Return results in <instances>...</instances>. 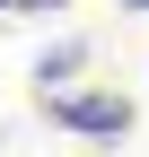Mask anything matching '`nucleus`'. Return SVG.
<instances>
[{"label": "nucleus", "mask_w": 149, "mask_h": 157, "mask_svg": "<svg viewBox=\"0 0 149 157\" xmlns=\"http://www.w3.org/2000/svg\"><path fill=\"white\" fill-rule=\"evenodd\" d=\"M53 122H62V131H97V140H114V131H132V105H123V96H53Z\"/></svg>", "instance_id": "nucleus-1"}, {"label": "nucleus", "mask_w": 149, "mask_h": 157, "mask_svg": "<svg viewBox=\"0 0 149 157\" xmlns=\"http://www.w3.org/2000/svg\"><path fill=\"white\" fill-rule=\"evenodd\" d=\"M0 9H70V0H0Z\"/></svg>", "instance_id": "nucleus-2"}, {"label": "nucleus", "mask_w": 149, "mask_h": 157, "mask_svg": "<svg viewBox=\"0 0 149 157\" xmlns=\"http://www.w3.org/2000/svg\"><path fill=\"white\" fill-rule=\"evenodd\" d=\"M123 9H149V0H123Z\"/></svg>", "instance_id": "nucleus-3"}]
</instances>
